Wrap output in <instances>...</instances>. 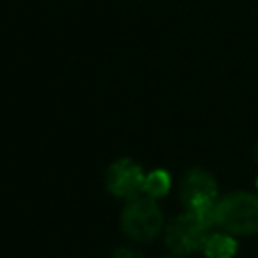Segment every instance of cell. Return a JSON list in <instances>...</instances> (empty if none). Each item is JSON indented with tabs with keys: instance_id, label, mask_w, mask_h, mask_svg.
<instances>
[{
	"instance_id": "6da1fadb",
	"label": "cell",
	"mask_w": 258,
	"mask_h": 258,
	"mask_svg": "<svg viewBox=\"0 0 258 258\" xmlns=\"http://www.w3.org/2000/svg\"><path fill=\"white\" fill-rule=\"evenodd\" d=\"M214 220L222 232L232 236L258 234V196L252 191H234L218 198Z\"/></svg>"
},
{
	"instance_id": "7a4b0ae2",
	"label": "cell",
	"mask_w": 258,
	"mask_h": 258,
	"mask_svg": "<svg viewBox=\"0 0 258 258\" xmlns=\"http://www.w3.org/2000/svg\"><path fill=\"white\" fill-rule=\"evenodd\" d=\"M121 230L131 242L137 244L155 240L163 230V212L157 200L145 194L127 200L121 212Z\"/></svg>"
},
{
	"instance_id": "3957f363",
	"label": "cell",
	"mask_w": 258,
	"mask_h": 258,
	"mask_svg": "<svg viewBox=\"0 0 258 258\" xmlns=\"http://www.w3.org/2000/svg\"><path fill=\"white\" fill-rule=\"evenodd\" d=\"M208 234H210V228H206L189 212H183L175 216L165 228V246L175 256H189L204 248Z\"/></svg>"
},
{
	"instance_id": "277c9868",
	"label": "cell",
	"mask_w": 258,
	"mask_h": 258,
	"mask_svg": "<svg viewBox=\"0 0 258 258\" xmlns=\"http://www.w3.org/2000/svg\"><path fill=\"white\" fill-rule=\"evenodd\" d=\"M145 171L131 157H121L113 161L105 173V187L111 196L121 200H131L143 194Z\"/></svg>"
},
{
	"instance_id": "5b68a950",
	"label": "cell",
	"mask_w": 258,
	"mask_h": 258,
	"mask_svg": "<svg viewBox=\"0 0 258 258\" xmlns=\"http://www.w3.org/2000/svg\"><path fill=\"white\" fill-rule=\"evenodd\" d=\"M179 198H181V204L187 212L214 208L218 202V181L206 169L194 167L181 179Z\"/></svg>"
},
{
	"instance_id": "8992f818",
	"label": "cell",
	"mask_w": 258,
	"mask_h": 258,
	"mask_svg": "<svg viewBox=\"0 0 258 258\" xmlns=\"http://www.w3.org/2000/svg\"><path fill=\"white\" fill-rule=\"evenodd\" d=\"M202 252L206 258H234L238 252V242L228 232H210Z\"/></svg>"
},
{
	"instance_id": "52a82bcc",
	"label": "cell",
	"mask_w": 258,
	"mask_h": 258,
	"mask_svg": "<svg viewBox=\"0 0 258 258\" xmlns=\"http://www.w3.org/2000/svg\"><path fill=\"white\" fill-rule=\"evenodd\" d=\"M169 187H171V175L163 167H157V169L145 173V181H143V194L145 196L159 200V198H165L169 194Z\"/></svg>"
},
{
	"instance_id": "ba28073f",
	"label": "cell",
	"mask_w": 258,
	"mask_h": 258,
	"mask_svg": "<svg viewBox=\"0 0 258 258\" xmlns=\"http://www.w3.org/2000/svg\"><path fill=\"white\" fill-rule=\"evenodd\" d=\"M111 258H143V254L133 248H117Z\"/></svg>"
},
{
	"instance_id": "9c48e42d",
	"label": "cell",
	"mask_w": 258,
	"mask_h": 258,
	"mask_svg": "<svg viewBox=\"0 0 258 258\" xmlns=\"http://www.w3.org/2000/svg\"><path fill=\"white\" fill-rule=\"evenodd\" d=\"M256 161H258V143H256Z\"/></svg>"
},
{
	"instance_id": "30bf717a",
	"label": "cell",
	"mask_w": 258,
	"mask_h": 258,
	"mask_svg": "<svg viewBox=\"0 0 258 258\" xmlns=\"http://www.w3.org/2000/svg\"><path fill=\"white\" fill-rule=\"evenodd\" d=\"M165 258H177V256H165Z\"/></svg>"
},
{
	"instance_id": "8fae6325",
	"label": "cell",
	"mask_w": 258,
	"mask_h": 258,
	"mask_svg": "<svg viewBox=\"0 0 258 258\" xmlns=\"http://www.w3.org/2000/svg\"><path fill=\"white\" fill-rule=\"evenodd\" d=\"M256 185H258V179H256Z\"/></svg>"
}]
</instances>
